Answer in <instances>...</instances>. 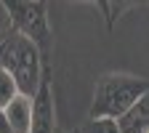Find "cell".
Masks as SVG:
<instances>
[{"mask_svg": "<svg viewBox=\"0 0 149 133\" xmlns=\"http://www.w3.org/2000/svg\"><path fill=\"white\" fill-rule=\"evenodd\" d=\"M0 67L11 72L22 96L35 99L37 91H40L45 67H51V64L43 59V53L37 51V45L32 40H27L24 35H19L8 24L0 29Z\"/></svg>", "mask_w": 149, "mask_h": 133, "instance_id": "cell-1", "label": "cell"}, {"mask_svg": "<svg viewBox=\"0 0 149 133\" xmlns=\"http://www.w3.org/2000/svg\"><path fill=\"white\" fill-rule=\"evenodd\" d=\"M146 91H149L146 77H136V75H128V72H107L96 80L88 117L91 120H120Z\"/></svg>", "mask_w": 149, "mask_h": 133, "instance_id": "cell-2", "label": "cell"}, {"mask_svg": "<svg viewBox=\"0 0 149 133\" xmlns=\"http://www.w3.org/2000/svg\"><path fill=\"white\" fill-rule=\"evenodd\" d=\"M0 8L6 11L8 24L19 35H24L27 40H32L37 51L43 53V59L48 61L53 53V29H51L45 0H3Z\"/></svg>", "mask_w": 149, "mask_h": 133, "instance_id": "cell-3", "label": "cell"}, {"mask_svg": "<svg viewBox=\"0 0 149 133\" xmlns=\"http://www.w3.org/2000/svg\"><path fill=\"white\" fill-rule=\"evenodd\" d=\"M29 133H59V125H56V104H53V85H51V67H45L40 91L32 99V128H29Z\"/></svg>", "mask_w": 149, "mask_h": 133, "instance_id": "cell-4", "label": "cell"}, {"mask_svg": "<svg viewBox=\"0 0 149 133\" xmlns=\"http://www.w3.org/2000/svg\"><path fill=\"white\" fill-rule=\"evenodd\" d=\"M120 133H149V91L117 120Z\"/></svg>", "mask_w": 149, "mask_h": 133, "instance_id": "cell-5", "label": "cell"}, {"mask_svg": "<svg viewBox=\"0 0 149 133\" xmlns=\"http://www.w3.org/2000/svg\"><path fill=\"white\" fill-rule=\"evenodd\" d=\"M3 112H6V120L13 133H29V128H32V99L29 96L19 93Z\"/></svg>", "mask_w": 149, "mask_h": 133, "instance_id": "cell-6", "label": "cell"}, {"mask_svg": "<svg viewBox=\"0 0 149 133\" xmlns=\"http://www.w3.org/2000/svg\"><path fill=\"white\" fill-rule=\"evenodd\" d=\"M16 96H19V85H16V80L11 77V72H6L3 67H0V109H6Z\"/></svg>", "mask_w": 149, "mask_h": 133, "instance_id": "cell-7", "label": "cell"}, {"mask_svg": "<svg viewBox=\"0 0 149 133\" xmlns=\"http://www.w3.org/2000/svg\"><path fill=\"white\" fill-rule=\"evenodd\" d=\"M77 133H120V128H117V120H85L80 128H77Z\"/></svg>", "mask_w": 149, "mask_h": 133, "instance_id": "cell-8", "label": "cell"}, {"mask_svg": "<svg viewBox=\"0 0 149 133\" xmlns=\"http://www.w3.org/2000/svg\"><path fill=\"white\" fill-rule=\"evenodd\" d=\"M130 6H133V3H96V8L104 11V16H107V27L109 29L115 27V19H120V13L128 11Z\"/></svg>", "mask_w": 149, "mask_h": 133, "instance_id": "cell-9", "label": "cell"}, {"mask_svg": "<svg viewBox=\"0 0 149 133\" xmlns=\"http://www.w3.org/2000/svg\"><path fill=\"white\" fill-rule=\"evenodd\" d=\"M0 133H13L11 125H8V120H6V112L3 109H0Z\"/></svg>", "mask_w": 149, "mask_h": 133, "instance_id": "cell-10", "label": "cell"}, {"mask_svg": "<svg viewBox=\"0 0 149 133\" xmlns=\"http://www.w3.org/2000/svg\"><path fill=\"white\" fill-rule=\"evenodd\" d=\"M59 133H77V130H59Z\"/></svg>", "mask_w": 149, "mask_h": 133, "instance_id": "cell-11", "label": "cell"}]
</instances>
